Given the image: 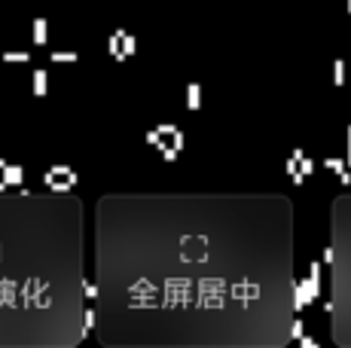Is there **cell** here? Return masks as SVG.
<instances>
[{"label":"cell","instance_id":"obj_4","mask_svg":"<svg viewBox=\"0 0 351 348\" xmlns=\"http://www.w3.org/2000/svg\"><path fill=\"white\" fill-rule=\"evenodd\" d=\"M3 183L6 186H18L21 183V165H6L3 168Z\"/></svg>","mask_w":351,"mask_h":348},{"label":"cell","instance_id":"obj_9","mask_svg":"<svg viewBox=\"0 0 351 348\" xmlns=\"http://www.w3.org/2000/svg\"><path fill=\"white\" fill-rule=\"evenodd\" d=\"M190 107H199V86H190Z\"/></svg>","mask_w":351,"mask_h":348},{"label":"cell","instance_id":"obj_7","mask_svg":"<svg viewBox=\"0 0 351 348\" xmlns=\"http://www.w3.org/2000/svg\"><path fill=\"white\" fill-rule=\"evenodd\" d=\"M3 61H6V64H9V61H28V52H6Z\"/></svg>","mask_w":351,"mask_h":348},{"label":"cell","instance_id":"obj_6","mask_svg":"<svg viewBox=\"0 0 351 348\" xmlns=\"http://www.w3.org/2000/svg\"><path fill=\"white\" fill-rule=\"evenodd\" d=\"M34 92L37 95L46 92V70H34Z\"/></svg>","mask_w":351,"mask_h":348},{"label":"cell","instance_id":"obj_8","mask_svg":"<svg viewBox=\"0 0 351 348\" xmlns=\"http://www.w3.org/2000/svg\"><path fill=\"white\" fill-rule=\"evenodd\" d=\"M73 58H76L73 52H55L52 55V61H73Z\"/></svg>","mask_w":351,"mask_h":348},{"label":"cell","instance_id":"obj_5","mask_svg":"<svg viewBox=\"0 0 351 348\" xmlns=\"http://www.w3.org/2000/svg\"><path fill=\"white\" fill-rule=\"evenodd\" d=\"M34 43H46V21L43 18L34 21Z\"/></svg>","mask_w":351,"mask_h":348},{"label":"cell","instance_id":"obj_3","mask_svg":"<svg viewBox=\"0 0 351 348\" xmlns=\"http://www.w3.org/2000/svg\"><path fill=\"white\" fill-rule=\"evenodd\" d=\"M330 263V324L333 342L351 348V193L333 202V245L324 251Z\"/></svg>","mask_w":351,"mask_h":348},{"label":"cell","instance_id":"obj_1","mask_svg":"<svg viewBox=\"0 0 351 348\" xmlns=\"http://www.w3.org/2000/svg\"><path fill=\"white\" fill-rule=\"evenodd\" d=\"M95 333L131 348H281L300 333L293 205L128 193L95 211Z\"/></svg>","mask_w":351,"mask_h":348},{"label":"cell","instance_id":"obj_2","mask_svg":"<svg viewBox=\"0 0 351 348\" xmlns=\"http://www.w3.org/2000/svg\"><path fill=\"white\" fill-rule=\"evenodd\" d=\"M83 300V202L0 190V348H73L89 330Z\"/></svg>","mask_w":351,"mask_h":348}]
</instances>
